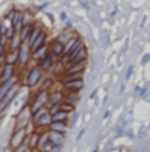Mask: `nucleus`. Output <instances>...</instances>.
Wrapping results in <instances>:
<instances>
[{
  "instance_id": "obj_3",
  "label": "nucleus",
  "mask_w": 150,
  "mask_h": 152,
  "mask_svg": "<svg viewBox=\"0 0 150 152\" xmlns=\"http://www.w3.org/2000/svg\"><path fill=\"white\" fill-rule=\"evenodd\" d=\"M49 91H45V90H40L36 95H34L33 101L29 103V109L32 113H36L40 109H44L48 104V101H49Z\"/></svg>"
},
{
  "instance_id": "obj_50",
  "label": "nucleus",
  "mask_w": 150,
  "mask_h": 152,
  "mask_svg": "<svg viewBox=\"0 0 150 152\" xmlns=\"http://www.w3.org/2000/svg\"><path fill=\"white\" fill-rule=\"evenodd\" d=\"M148 130L150 131V123H149V126H148Z\"/></svg>"
},
{
  "instance_id": "obj_25",
  "label": "nucleus",
  "mask_w": 150,
  "mask_h": 152,
  "mask_svg": "<svg viewBox=\"0 0 150 152\" xmlns=\"http://www.w3.org/2000/svg\"><path fill=\"white\" fill-rule=\"evenodd\" d=\"M61 73H62L63 75H65V73H66L65 62H63L62 60H61L59 62H56V65H54V68H53V74H54V77H61Z\"/></svg>"
},
{
  "instance_id": "obj_44",
  "label": "nucleus",
  "mask_w": 150,
  "mask_h": 152,
  "mask_svg": "<svg viewBox=\"0 0 150 152\" xmlns=\"http://www.w3.org/2000/svg\"><path fill=\"white\" fill-rule=\"evenodd\" d=\"M109 115H111V111H109V110H107L105 113H104V115H103V119H107Z\"/></svg>"
},
{
  "instance_id": "obj_6",
  "label": "nucleus",
  "mask_w": 150,
  "mask_h": 152,
  "mask_svg": "<svg viewBox=\"0 0 150 152\" xmlns=\"http://www.w3.org/2000/svg\"><path fill=\"white\" fill-rule=\"evenodd\" d=\"M49 48H50V53L56 58H61V60H62V58L65 57V53H66L65 42H61L58 40H53L51 44L49 45Z\"/></svg>"
},
{
  "instance_id": "obj_15",
  "label": "nucleus",
  "mask_w": 150,
  "mask_h": 152,
  "mask_svg": "<svg viewBox=\"0 0 150 152\" xmlns=\"http://www.w3.org/2000/svg\"><path fill=\"white\" fill-rule=\"evenodd\" d=\"M49 52H50V48H49L48 44H45V45L40 46L38 49H36V50H32V60L36 61V62H38V61L42 60Z\"/></svg>"
},
{
  "instance_id": "obj_9",
  "label": "nucleus",
  "mask_w": 150,
  "mask_h": 152,
  "mask_svg": "<svg viewBox=\"0 0 150 152\" xmlns=\"http://www.w3.org/2000/svg\"><path fill=\"white\" fill-rule=\"evenodd\" d=\"M37 65L44 70V72H50V70H53L54 65H56V57L49 52L42 60H40L38 62H37Z\"/></svg>"
},
{
  "instance_id": "obj_5",
  "label": "nucleus",
  "mask_w": 150,
  "mask_h": 152,
  "mask_svg": "<svg viewBox=\"0 0 150 152\" xmlns=\"http://www.w3.org/2000/svg\"><path fill=\"white\" fill-rule=\"evenodd\" d=\"M51 122H53V115H51V113L49 110H46L44 114H42L41 116H40L37 121H34L33 123V127L34 130H42V128H49V126L51 124Z\"/></svg>"
},
{
  "instance_id": "obj_12",
  "label": "nucleus",
  "mask_w": 150,
  "mask_h": 152,
  "mask_svg": "<svg viewBox=\"0 0 150 152\" xmlns=\"http://www.w3.org/2000/svg\"><path fill=\"white\" fill-rule=\"evenodd\" d=\"M87 66V61H82V62H66L65 68L66 73H83Z\"/></svg>"
},
{
  "instance_id": "obj_16",
  "label": "nucleus",
  "mask_w": 150,
  "mask_h": 152,
  "mask_svg": "<svg viewBox=\"0 0 150 152\" xmlns=\"http://www.w3.org/2000/svg\"><path fill=\"white\" fill-rule=\"evenodd\" d=\"M46 40H48V32H46V31H41V32H40V34L37 36V39L34 40V42L30 45V49H32V50H36V49H38L40 46L45 45Z\"/></svg>"
},
{
  "instance_id": "obj_24",
  "label": "nucleus",
  "mask_w": 150,
  "mask_h": 152,
  "mask_svg": "<svg viewBox=\"0 0 150 152\" xmlns=\"http://www.w3.org/2000/svg\"><path fill=\"white\" fill-rule=\"evenodd\" d=\"M51 115H53V122H67V119H70L71 114L62 111V110H58L57 113L51 114Z\"/></svg>"
},
{
  "instance_id": "obj_18",
  "label": "nucleus",
  "mask_w": 150,
  "mask_h": 152,
  "mask_svg": "<svg viewBox=\"0 0 150 152\" xmlns=\"http://www.w3.org/2000/svg\"><path fill=\"white\" fill-rule=\"evenodd\" d=\"M87 60H88V49H87V46L84 45L70 61H67V62H82V61H87Z\"/></svg>"
},
{
  "instance_id": "obj_19",
  "label": "nucleus",
  "mask_w": 150,
  "mask_h": 152,
  "mask_svg": "<svg viewBox=\"0 0 150 152\" xmlns=\"http://www.w3.org/2000/svg\"><path fill=\"white\" fill-rule=\"evenodd\" d=\"M65 135L66 134H61V132H57V131H50L49 130V138H50L51 144L62 145L63 143H65Z\"/></svg>"
},
{
  "instance_id": "obj_27",
  "label": "nucleus",
  "mask_w": 150,
  "mask_h": 152,
  "mask_svg": "<svg viewBox=\"0 0 150 152\" xmlns=\"http://www.w3.org/2000/svg\"><path fill=\"white\" fill-rule=\"evenodd\" d=\"M54 83L53 78H44V81L41 82V85H40V90H45V91H48L49 87H51Z\"/></svg>"
},
{
  "instance_id": "obj_42",
  "label": "nucleus",
  "mask_w": 150,
  "mask_h": 152,
  "mask_svg": "<svg viewBox=\"0 0 150 152\" xmlns=\"http://www.w3.org/2000/svg\"><path fill=\"white\" fill-rule=\"evenodd\" d=\"M70 28H73V23H71L70 20H67V21H66V29H70Z\"/></svg>"
},
{
  "instance_id": "obj_20",
  "label": "nucleus",
  "mask_w": 150,
  "mask_h": 152,
  "mask_svg": "<svg viewBox=\"0 0 150 152\" xmlns=\"http://www.w3.org/2000/svg\"><path fill=\"white\" fill-rule=\"evenodd\" d=\"M49 130L57 131V132H61V134H66L69 130L67 122H51V124L49 126Z\"/></svg>"
},
{
  "instance_id": "obj_22",
  "label": "nucleus",
  "mask_w": 150,
  "mask_h": 152,
  "mask_svg": "<svg viewBox=\"0 0 150 152\" xmlns=\"http://www.w3.org/2000/svg\"><path fill=\"white\" fill-rule=\"evenodd\" d=\"M63 101L76 107V104L79 103V101H80V95H79V93H66Z\"/></svg>"
},
{
  "instance_id": "obj_32",
  "label": "nucleus",
  "mask_w": 150,
  "mask_h": 152,
  "mask_svg": "<svg viewBox=\"0 0 150 152\" xmlns=\"http://www.w3.org/2000/svg\"><path fill=\"white\" fill-rule=\"evenodd\" d=\"M69 39H70V34H67V32L63 31V32H61L58 36H57L56 40H58V41H61V42H66Z\"/></svg>"
},
{
  "instance_id": "obj_36",
  "label": "nucleus",
  "mask_w": 150,
  "mask_h": 152,
  "mask_svg": "<svg viewBox=\"0 0 150 152\" xmlns=\"http://www.w3.org/2000/svg\"><path fill=\"white\" fill-rule=\"evenodd\" d=\"M78 118H79V114H78L76 111H74L73 115H71V127H75V124H76V122H78Z\"/></svg>"
},
{
  "instance_id": "obj_21",
  "label": "nucleus",
  "mask_w": 150,
  "mask_h": 152,
  "mask_svg": "<svg viewBox=\"0 0 150 152\" xmlns=\"http://www.w3.org/2000/svg\"><path fill=\"white\" fill-rule=\"evenodd\" d=\"M5 64H11V65L19 64V50H17V49H15V50L11 49V50L5 54Z\"/></svg>"
},
{
  "instance_id": "obj_49",
  "label": "nucleus",
  "mask_w": 150,
  "mask_h": 152,
  "mask_svg": "<svg viewBox=\"0 0 150 152\" xmlns=\"http://www.w3.org/2000/svg\"><path fill=\"white\" fill-rule=\"evenodd\" d=\"M92 152H99V150H97V148H95V150L92 151Z\"/></svg>"
},
{
  "instance_id": "obj_51",
  "label": "nucleus",
  "mask_w": 150,
  "mask_h": 152,
  "mask_svg": "<svg viewBox=\"0 0 150 152\" xmlns=\"http://www.w3.org/2000/svg\"><path fill=\"white\" fill-rule=\"evenodd\" d=\"M1 66H3V65H0V72H1Z\"/></svg>"
},
{
  "instance_id": "obj_38",
  "label": "nucleus",
  "mask_w": 150,
  "mask_h": 152,
  "mask_svg": "<svg viewBox=\"0 0 150 152\" xmlns=\"http://www.w3.org/2000/svg\"><path fill=\"white\" fill-rule=\"evenodd\" d=\"M16 13H17V11L12 10L7 15V16H5V19H8V20H9V21H12V19H13V17H15V15H16Z\"/></svg>"
},
{
  "instance_id": "obj_28",
  "label": "nucleus",
  "mask_w": 150,
  "mask_h": 152,
  "mask_svg": "<svg viewBox=\"0 0 150 152\" xmlns=\"http://www.w3.org/2000/svg\"><path fill=\"white\" fill-rule=\"evenodd\" d=\"M28 151H30V147H29V144H28V140L22 142L21 144L15 147V150H13V152H28Z\"/></svg>"
},
{
  "instance_id": "obj_40",
  "label": "nucleus",
  "mask_w": 150,
  "mask_h": 152,
  "mask_svg": "<svg viewBox=\"0 0 150 152\" xmlns=\"http://www.w3.org/2000/svg\"><path fill=\"white\" fill-rule=\"evenodd\" d=\"M146 91H148V87H146V86L141 87V91H140V97H144V95L146 94Z\"/></svg>"
},
{
  "instance_id": "obj_37",
  "label": "nucleus",
  "mask_w": 150,
  "mask_h": 152,
  "mask_svg": "<svg viewBox=\"0 0 150 152\" xmlns=\"http://www.w3.org/2000/svg\"><path fill=\"white\" fill-rule=\"evenodd\" d=\"M148 62H150V54H145L141 60V65H146Z\"/></svg>"
},
{
  "instance_id": "obj_13",
  "label": "nucleus",
  "mask_w": 150,
  "mask_h": 152,
  "mask_svg": "<svg viewBox=\"0 0 150 152\" xmlns=\"http://www.w3.org/2000/svg\"><path fill=\"white\" fill-rule=\"evenodd\" d=\"M63 98H65V94L62 91H53L50 93L49 95V101H48V104H46V109H50V107L56 106V104H59L63 102Z\"/></svg>"
},
{
  "instance_id": "obj_10",
  "label": "nucleus",
  "mask_w": 150,
  "mask_h": 152,
  "mask_svg": "<svg viewBox=\"0 0 150 152\" xmlns=\"http://www.w3.org/2000/svg\"><path fill=\"white\" fill-rule=\"evenodd\" d=\"M27 139H28V131H25L24 128L15 130V132H13L12 138H11L9 144L12 145V147H17V145H20L22 142H25Z\"/></svg>"
},
{
  "instance_id": "obj_33",
  "label": "nucleus",
  "mask_w": 150,
  "mask_h": 152,
  "mask_svg": "<svg viewBox=\"0 0 150 152\" xmlns=\"http://www.w3.org/2000/svg\"><path fill=\"white\" fill-rule=\"evenodd\" d=\"M148 127H145V126H141L140 130H138V138L140 139H144L146 136V134H148Z\"/></svg>"
},
{
  "instance_id": "obj_23",
  "label": "nucleus",
  "mask_w": 150,
  "mask_h": 152,
  "mask_svg": "<svg viewBox=\"0 0 150 152\" xmlns=\"http://www.w3.org/2000/svg\"><path fill=\"white\" fill-rule=\"evenodd\" d=\"M11 25H12V28L19 33V31L22 28V12H19V11H17V13L12 19V21H11Z\"/></svg>"
},
{
  "instance_id": "obj_41",
  "label": "nucleus",
  "mask_w": 150,
  "mask_h": 152,
  "mask_svg": "<svg viewBox=\"0 0 150 152\" xmlns=\"http://www.w3.org/2000/svg\"><path fill=\"white\" fill-rule=\"evenodd\" d=\"M96 94H97V89H95L94 91L90 94V99H95V97H96Z\"/></svg>"
},
{
  "instance_id": "obj_43",
  "label": "nucleus",
  "mask_w": 150,
  "mask_h": 152,
  "mask_svg": "<svg viewBox=\"0 0 150 152\" xmlns=\"http://www.w3.org/2000/svg\"><path fill=\"white\" fill-rule=\"evenodd\" d=\"M61 20H63V21H66V20H67V15H66L65 12L61 13Z\"/></svg>"
},
{
  "instance_id": "obj_11",
  "label": "nucleus",
  "mask_w": 150,
  "mask_h": 152,
  "mask_svg": "<svg viewBox=\"0 0 150 152\" xmlns=\"http://www.w3.org/2000/svg\"><path fill=\"white\" fill-rule=\"evenodd\" d=\"M15 73H16V65L4 64V65L1 66V72H0V82L15 77Z\"/></svg>"
},
{
  "instance_id": "obj_31",
  "label": "nucleus",
  "mask_w": 150,
  "mask_h": 152,
  "mask_svg": "<svg viewBox=\"0 0 150 152\" xmlns=\"http://www.w3.org/2000/svg\"><path fill=\"white\" fill-rule=\"evenodd\" d=\"M29 24H33V16L28 12H24L22 13V25H29Z\"/></svg>"
},
{
  "instance_id": "obj_29",
  "label": "nucleus",
  "mask_w": 150,
  "mask_h": 152,
  "mask_svg": "<svg viewBox=\"0 0 150 152\" xmlns=\"http://www.w3.org/2000/svg\"><path fill=\"white\" fill-rule=\"evenodd\" d=\"M61 110L66 111V113H69V114H73L75 111V106H73V104H70V103H67V102L63 101L62 103H61Z\"/></svg>"
},
{
  "instance_id": "obj_17",
  "label": "nucleus",
  "mask_w": 150,
  "mask_h": 152,
  "mask_svg": "<svg viewBox=\"0 0 150 152\" xmlns=\"http://www.w3.org/2000/svg\"><path fill=\"white\" fill-rule=\"evenodd\" d=\"M33 29H34V25H33V24L22 25V28L19 31V36H20V39H21L22 42H27V41H28V39L30 37V34H32V32H33Z\"/></svg>"
},
{
  "instance_id": "obj_47",
  "label": "nucleus",
  "mask_w": 150,
  "mask_h": 152,
  "mask_svg": "<svg viewBox=\"0 0 150 152\" xmlns=\"http://www.w3.org/2000/svg\"><path fill=\"white\" fill-rule=\"evenodd\" d=\"M3 37H4V33H3V32H1V31H0V40H1V39H3Z\"/></svg>"
},
{
  "instance_id": "obj_1",
  "label": "nucleus",
  "mask_w": 150,
  "mask_h": 152,
  "mask_svg": "<svg viewBox=\"0 0 150 152\" xmlns=\"http://www.w3.org/2000/svg\"><path fill=\"white\" fill-rule=\"evenodd\" d=\"M44 70L40 68L38 65H34L27 74V78H25V85L29 89H33V87L41 85V82L44 81Z\"/></svg>"
},
{
  "instance_id": "obj_26",
  "label": "nucleus",
  "mask_w": 150,
  "mask_h": 152,
  "mask_svg": "<svg viewBox=\"0 0 150 152\" xmlns=\"http://www.w3.org/2000/svg\"><path fill=\"white\" fill-rule=\"evenodd\" d=\"M83 73H65L62 77L61 82H67V81H74V80H82Z\"/></svg>"
},
{
  "instance_id": "obj_14",
  "label": "nucleus",
  "mask_w": 150,
  "mask_h": 152,
  "mask_svg": "<svg viewBox=\"0 0 150 152\" xmlns=\"http://www.w3.org/2000/svg\"><path fill=\"white\" fill-rule=\"evenodd\" d=\"M16 83H19V82H17V77H16V75H15V77H12V78H9V80H7V81L0 82V98H1L4 94H7V93L9 91V90L12 89Z\"/></svg>"
},
{
  "instance_id": "obj_30",
  "label": "nucleus",
  "mask_w": 150,
  "mask_h": 152,
  "mask_svg": "<svg viewBox=\"0 0 150 152\" xmlns=\"http://www.w3.org/2000/svg\"><path fill=\"white\" fill-rule=\"evenodd\" d=\"M42 29L41 28H38V27H34V29H33V32H32V34H30V37L29 39H28V44H29V45H32V44L34 42V40L37 39V36H38L40 34V32H41Z\"/></svg>"
},
{
  "instance_id": "obj_4",
  "label": "nucleus",
  "mask_w": 150,
  "mask_h": 152,
  "mask_svg": "<svg viewBox=\"0 0 150 152\" xmlns=\"http://www.w3.org/2000/svg\"><path fill=\"white\" fill-rule=\"evenodd\" d=\"M19 64L21 66H25L29 60H32V49L30 45L28 42H21V45L19 46Z\"/></svg>"
},
{
  "instance_id": "obj_34",
  "label": "nucleus",
  "mask_w": 150,
  "mask_h": 152,
  "mask_svg": "<svg viewBox=\"0 0 150 152\" xmlns=\"http://www.w3.org/2000/svg\"><path fill=\"white\" fill-rule=\"evenodd\" d=\"M133 72H134V66L131 65V66L128 68V70H126V74H125V80H126V81L132 78V75H133Z\"/></svg>"
},
{
  "instance_id": "obj_8",
  "label": "nucleus",
  "mask_w": 150,
  "mask_h": 152,
  "mask_svg": "<svg viewBox=\"0 0 150 152\" xmlns=\"http://www.w3.org/2000/svg\"><path fill=\"white\" fill-rule=\"evenodd\" d=\"M63 89L66 93H79L80 90L84 87V82L82 80H74V81H67V82H62Z\"/></svg>"
},
{
  "instance_id": "obj_48",
  "label": "nucleus",
  "mask_w": 150,
  "mask_h": 152,
  "mask_svg": "<svg viewBox=\"0 0 150 152\" xmlns=\"http://www.w3.org/2000/svg\"><path fill=\"white\" fill-rule=\"evenodd\" d=\"M145 101H146V102H150V95H148V97L145 98Z\"/></svg>"
},
{
  "instance_id": "obj_45",
  "label": "nucleus",
  "mask_w": 150,
  "mask_h": 152,
  "mask_svg": "<svg viewBox=\"0 0 150 152\" xmlns=\"http://www.w3.org/2000/svg\"><path fill=\"white\" fill-rule=\"evenodd\" d=\"M126 135L131 136V138H133V132H132V130H128V131H126Z\"/></svg>"
},
{
  "instance_id": "obj_46",
  "label": "nucleus",
  "mask_w": 150,
  "mask_h": 152,
  "mask_svg": "<svg viewBox=\"0 0 150 152\" xmlns=\"http://www.w3.org/2000/svg\"><path fill=\"white\" fill-rule=\"evenodd\" d=\"M48 4H49V3H45V4H42L41 7H38V10H44L45 7H48Z\"/></svg>"
},
{
  "instance_id": "obj_39",
  "label": "nucleus",
  "mask_w": 150,
  "mask_h": 152,
  "mask_svg": "<svg viewBox=\"0 0 150 152\" xmlns=\"http://www.w3.org/2000/svg\"><path fill=\"white\" fill-rule=\"evenodd\" d=\"M84 134H86V130H80L79 134H78V136H76V142H79V140L83 138V135H84Z\"/></svg>"
},
{
  "instance_id": "obj_7",
  "label": "nucleus",
  "mask_w": 150,
  "mask_h": 152,
  "mask_svg": "<svg viewBox=\"0 0 150 152\" xmlns=\"http://www.w3.org/2000/svg\"><path fill=\"white\" fill-rule=\"evenodd\" d=\"M51 142H50V138H49V130L48 131H42L40 132V136H38V142H37V150L38 151H42V152H46L49 148L51 147Z\"/></svg>"
},
{
  "instance_id": "obj_2",
  "label": "nucleus",
  "mask_w": 150,
  "mask_h": 152,
  "mask_svg": "<svg viewBox=\"0 0 150 152\" xmlns=\"http://www.w3.org/2000/svg\"><path fill=\"white\" fill-rule=\"evenodd\" d=\"M20 91H21V86H20L19 83H16L7 94H4L1 98H0V114H3L11 104L13 103V101L17 98V95L20 94Z\"/></svg>"
},
{
  "instance_id": "obj_35",
  "label": "nucleus",
  "mask_w": 150,
  "mask_h": 152,
  "mask_svg": "<svg viewBox=\"0 0 150 152\" xmlns=\"http://www.w3.org/2000/svg\"><path fill=\"white\" fill-rule=\"evenodd\" d=\"M46 152H62V145H58V144H53L50 148H49Z\"/></svg>"
}]
</instances>
